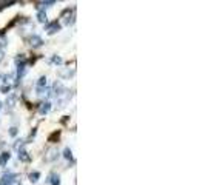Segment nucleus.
Returning <instances> with one entry per match:
<instances>
[{"mask_svg":"<svg viewBox=\"0 0 205 185\" xmlns=\"http://www.w3.org/2000/svg\"><path fill=\"white\" fill-rule=\"evenodd\" d=\"M29 42H31V45H32V46H40L42 43H43L39 36H32L31 39H29Z\"/></svg>","mask_w":205,"mask_h":185,"instance_id":"obj_5","label":"nucleus"},{"mask_svg":"<svg viewBox=\"0 0 205 185\" xmlns=\"http://www.w3.org/2000/svg\"><path fill=\"white\" fill-rule=\"evenodd\" d=\"M14 181H15V174H11L9 173V174H5L0 179V185H11Z\"/></svg>","mask_w":205,"mask_h":185,"instance_id":"obj_1","label":"nucleus"},{"mask_svg":"<svg viewBox=\"0 0 205 185\" xmlns=\"http://www.w3.org/2000/svg\"><path fill=\"white\" fill-rule=\"evenodd\" d=\"M39 177H40V173L34 171V173H31V174H29V181H31L32 184H36L37 181H39Z\"/></svg>","mask_w":205,"mask_h":185,"instance_id":"obj_9","label":"nucleus"},{"mask_svg":"<svg viewBox=\"0 0 205 185\" xmlns=\"http://www.w3.org/2000/svg\"><path fill=\"white\" fill-rule=\"evenodd\" d=\"M46 85V77H40L39 79V82H37V88H43V86H45Z\"/></svg>","mask_w":205,"mask_h":185,"instance_id":"obj_10","label":"nucleus"},{"mask_svg":"<svg viewBox=\"0 0 205 185\" xmlns=\"http://www.w3.org/2000/svg\"><path fill=\"white\" fill-rule=\"evenodd\" d=\"M51 110V103L50 102H45V103H42V107H40V114H46L48 111Z\"/></svg>","mask_w":205,"mask_h":185,"instance_id":"obj_6","label":"nucleus"},{"mask_svg":"<svg viewBox=\"0 0 205 185\" xmlns=\"http://www.w3.org/2000/svg\"><path fill=\"white\" fill-rule=\"evenodd\" d=\"M59 29H60V25H59L57 22H52V23H50V25L46 26L48 34H54V32H57Z\"/></svg>","mask_w":205,"mask_h":185,"instance_id":"obj_2","label":"nucleus"},{"mask_svg":"<svg viewBox=\"0 0 205 185\" xmlns=\"http://www.w3.org/2000/svg\"><path fill=\"white\" fill-rule=\"evenodd\" d=\"M9 157H11V154L8 153V151H5V153L0 154V167H5V165H6V162L9 160Z\"/></svg>","mask_w":205,"mask_h":185,"instance_id":"obj_3","label":"nucleus"},{"mask_svg":"<svg viewBox=\"0 0 205 185\" xmlns=\"http://www.w3.org/2000/svg\"><path fill=\"white\" fill-rule=\"evenodd\" d=\"M0 90H2V92H5V94H8V92L11 91V86H9V85H3Z\"/></svg>","mask_w":205,"mask_h":185,"instance_id":"obj_12","label":"nucleus"},{"mask_svg":"<svg viewBox=\"0 0 205 185\" xmlns=\"http://www.w3.org/2000/svg\"><path fill=\"white\" fill-rule=\"evenodd\" d=\"M48 182H50L51 185H60V177H59L57 174H52V176H50Z\"/></svg>","mask_w":205,"mask_h":185,"instance_id":"obj_7","label":"nucleus"},{"mask_svg":"<svg viewBox=\"0 0 205 185\" xmlns=\"http://www.w3.org/2000/svg\"><path fill=\"white\" fill-rule=\"evenodd\" d=\"M63 156H65V159H71V150L69 148H65V151H63Z\"/></svg>","mask_w":205,"mask_h":185,"instance_id":"obj_11","label":"nucleus"},{"mask_svg":"<svg viewBox=\"0 0 205 185\" xmlns=\"http://www.w3.org/2000/svg\"><path fill=\"white\" fill-rule=\"evenodd\" d=\"M51 62H52V63H56V65H60V63H62V59L56 56V57H52V60H51Z\"/></svg>","mask_w":205,"mask_h":185,"instance_id":"obj_13","label":"nucleus"},{"mask_svg":"<svg viewBox=\"0 0 205 185\" xmlns=\"http://www.w3.org/2000/svg\"><path fill=\"white\" fill-rule=\"evenodd\" d=\"M9 134H11V136H15V134H17V128L13 127V128L9 130Z\"/></svg>","mask_w":205,"mask_h":185,"instance_id":"obj_14","label":"nucleus"},{"mask_svg":"<svg viewBox=\"0 0 205 185\" xmlns=\"http://www.w3.org/2000/svg\"><path fill=\"white\" fill-rule=\"evenodd\" d=\"M37 19H39V22H42V23H45V22L48 20L46 13H43V11H39V13H37Z\"/></svg>","mask_w":205,"mask_h":185,"instance_id":"obj_8","label":"nucleus"},{"mask_svg":"<svg viewBox=\"0 0 205 185\" xmlns=\"http://www.w3.org/2000/svg\"><path fill=\"white\" fill-rule=\"evenodd\" d=\"M19 159H20L22 162H29L31 157L28 156V153H26L25 150H19Z\"/></svg>","mask_w":205,"mask_h":185,"instance_id":"obj_4","label":"nucleus"}]
</instances>
